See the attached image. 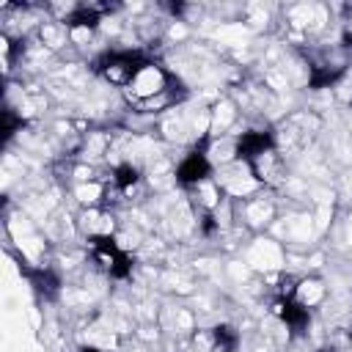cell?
<instances>
[{"label": "cell", "mask_w": 352, "mask_h": 352, "mask_svg": "<svg viewBox=\"0 0 352 352\" xmlns=\"http://www.w3.org/2000/svg\"><path fill=\"white\" fill-rule=\"evenodd\" d=\"M212 176L220 184L223 195L231 198V201H245V198L261 192V184H258V179H256V173H253L248 160H234V162L217 168Z\"/></svg>", "instance_id": "6da1fadb"}, {"label": "cell", "mask_w": 352, "mask_h": 352, "mask_svg": "<svg viewBox=\"0 0 352 352\" xmlns=\"http://www.w3.org/2000/svg\"><path fill=\"white\" fill-rule=\"evenodd\" d=\"M168 88H170V74H168L160 63L146 60V63L135 72V77H132V82L124 88V94H126L129 104L138 107L140 102H148V99L165 94Z\"/></svg>", "instance_id": "7a4b0ae2"}, {"label": "cell", "mask_w": 352, "mask_h": 352, "mask_svg": "<svg viewBox=\"0 0 352 352\" xmlns=\"http://www.w3.org/2000/svg\"><path fill=\"white\" fill-rule=\"evenodd\" d=\"M245 261L250 270H258L264 275L270 272H278L283 270L286 264V250L280 245V239H272V236H256L248 250H245Z\"/></svg>", "instance_id": "3957f363"}, {"label": "cell", "mask_w": 352, "mask_h": 352, "mask_svg": "<svg viewBox=\"0 0 352 352\" xmlns=\"http://www.w3.org/2000/svg\"><path fill=\"white\" fill-rule=\"evenodd\" d=\"M77 231H80V236H85L88 242L116 239V234H118L116 212H113V209H107V206L82 209V212L77 214Z\"/></svg>", "instance_id": "277c9868"}, {"label": "cell", "mask_w": 352, "mask_h": 352, "mask_svg": "<svg viewBox=\"0 0 352 352\" xmlns=\"http://www.w3.org/2000/svg\"><path fill=\"white\" fill-rule=\"evenodd\" d=\"M239 217L250 231H264L278 220V206L272 198L256 192V195L239 201Z\"/></svg>", "instance_id": "5b68a950"}, {"label": "cell", "mask_w": 352, "mask_h": 352, "mask_svg": "<svg viewBox=\"0 0 352 352\" xmlns=\"http://www.w3.org/2000/svg\"><path fill=\"white\" fill-rule=\"evenodd\" d=\"M289 300L305 311L322 305L327 300V283L319 278V275H305V278H297L294 286L289 289Z\"/></svg>", "instance_id": "8992f818"}, {"label": "cell", "mask_w": 352, "mask_h": 352, "mask_svg": "<svg viewBox=\"0 0 352 352\" xmlns=\"http://www.w3.org/2000/svg\"><path fill=\"white\" fill-rule=\"evenodd\" d=\"M239 104L228 96H220L212 107H209V138H223V135H234L231 129L236 126L239 121Z\"/></svg>", "instance_id": "52a82bcc"}, {"label": "cell", "mask_w": 352, "mask_h": 352, "mask_svg": "<svg viewBox=\"0 0 352 352\" xmlns=\"http://www.w3.org/2000/svg\"><path fill=\"white\" fill-rule=\"evenodd\" d=\"M107 192H110V184H107V182H102V179L72 184V195H74V201H77L82 209L104 206V201H107Z\"/></svg>", "instance_id": "ba28073f"}, {"label": "cell", "mask_w": 352, "mask_h": 352, "mask_svg": "<svg viewBox=\"0 0 352 352\" xmlns=\"http://www.w3.org/2000/svg\"><path fill=\"white\" fill-rule=\"evenodd\" d=\"M36 36H38V44L44 50L55 52V50L69 44V25L63 19H44V22H38Z\"/></svg>", "instance_id": "9c48e42d"}, {"label": "cell", "mask_w": 352, "mask_h": 352, "mask_svg": "<svg viewBox=\"0 0 352 352\" xmlns=\"http://www.w3.org/2000/svg\"><path fill=\"white\" fill-rule=\"evenodd\" d=\"M187 190L192 192V204H198V209H204L206 214H212L226 201V195H223L220 184L214 182V176H209V179H204V182H198V184H192Z\"/></svg>", "instance_id": "30bf717a"}, {"label": "cell", "mask_w": 352, "mask_h": 352, "mask_svg": "<svg viewBox=\"0 0 352 352\" xmlns=\"http://www.w3.org/2000/svg\"><path fill=\"white\" fill-rule=\"evenodd\" d=\"M170 319H173V330L176 333H187L192 336L198 327H195V314L190 308H173L170 311Z\"/></svg>", "instance_id": "8fae6325"}, {"label": "cell", "mask_w": 352, "mask_h": 352, "mask_svg": "<svg viewBox=\"0 0 352 352\" xmlns=\"http://www.w3.org/2000/svg\"><path fill=\"white\" fill-rule=\"evenodd\" d=\"M226 272H228L236 283H245V280L250 278V272H253V270L248 267V261H228V264H226Z\"/></svg>", "instance_id": "7c38bea8"}, {"label": "cell", "mask_w": 352, "mask_h": 352, "mask_svg": "<svg viewBox=\"0 0 352 352\" xmlns=\"http://www.w3.org/2000/svg\"><path fill=\"white\" fill-rule=\"evenodd\" d=\"M349 223H352V212H349Z\"/></svg>", "instance_id": "4fadbf2b"}]
</instances>
